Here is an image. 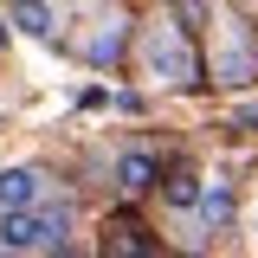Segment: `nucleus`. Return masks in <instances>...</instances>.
<instances>
[{"instance_id":"1","label":"nucleus","mask_w":258,"mask_h":258,"mask_svg":"<svg viewBox=\"0 0 258 258\" xmlns=\"http://www.w3.org/2000/svg\"><path fill=\"white\" fill-rule=\"evenodd\" d=\"M142 78L149 84H194L200 78L194 32L187 26H149L142 32Z\"/></svg>"},{"instance_id":"2","label":"nucleus","mask_w":258,"mask_h":258,"mask_svg":"<svg viewBox=\"0 0 258 258\" xmlns=\"http://www.w3.org/2000/svg\"><path fill=\"white\" fill-rule=\"evenodd\" d=\"M64 232H71V207H13V213H0V252L39 258Z\"/></svg>"},{"instance_id":"3","label":"nucleus","mask_w":258,"mask_h":258,"mask_svg":"<svg viewBox=\"0 0 258 258\" xmlns=\"http://www.w3.org/2000/svg\"><path fill=\"white\" fill-rule=\"evenodd\" d=\"M213 78H220V84H252V78H258V39L245 32V20H220Z\"/></svg>"},{"instance_id":"4","label":"nucleus","mask_w":258,"mask_h":258,"mask_svg":"<svg viewBox=\"0 0 258 258\" xmlns=\"http://www.w3.org/2000/svg\"><path fill=\"white\" fill-rule=\"evenodd\" d=\"M39 194H45V174L39 168H0V213L39 207Z\"/></svg>"},{"instance_id":"5","label":"nucleus","mask_w":258,"mask_h":258,"mask_svg":"<svg viewBox=\"0 0 258 258\" xmlns=\"http://www.w3.org/2000/svg\"><path fill=\"white\" fill-rule=\"evenodd\" d=\"M13 26L26 39H39V45H58V13L45 0H13Z\"/></svg>"},{"instance_id":"6","label":"nucleus","mask_w":258,"mask_h":258,"mask_svg":"<svg viewBox=\"0 0 258 258\" xmlns=\"http://www.w3.org/2000/svg\"><path fill=\"white\" fill-rule=\"evenodd\" d=\"M116 181H123V194H142V187L161 181V161L149 155V149H129V155L116 161Z\"/></svg>"},{"instance_id":"7","label":"nucleus","mask_w":258,"mask_h":258,"mask_svg":"<svg viewBox=\"0 0 258 258\" xmlns=\"http://www.w3.org/2000/svg\"><path fill=\"white\" fill-rule=\"evenodd\" d=\"M200 187H207V181H200L194 168H168V174H161V200H168V207H181V213L200 207Z\"/></svg>"},{"instance_id":"8","label":"nucleus","mask_w":258,"mask_h":258,"mask_svg":"<svg viewBox=\"0 0 258 258\" xmlns=\"http://www.w3.org/2000/svg\"><path fill=\"white\" fill-rule=\"evenodd\" d=\"M129 45V20H103V32L91 39V64H116Z\"/></svg>"},{"instance_id":"9","label":"nucleus","mask_w":258,"mask_h":258,"mask_svg":"<svg viewBox=\"0 0 258 258\" xmlns=\"http://www.w3.org/2000/svg\"><path fill=\"white\" fill-rule=\"evenodd\" d=\"M200 220L213 226V232L232 226V187H226V181H207V187H200Z\"/></svg>"},{"instance_id":"10","label":"nucleus","mask_w":258,"mask_h":258,"mask_svg":"<svg viewBox=\"0 0 258 258\" xmlns=\"http://www.w3.org/2000/svg\"><path fill=\"white\" fill-rule=\"evenodd\" d=\"M168 13H174L187 32H200V20H207V7H200V0H168Z\"/></svg>"},{"instance_id":"11","label":"nucleus","mask_w":258,"mask_h":258,"mask_svg":"<svg viewBox=\"0 0 258 258\" xmlns=\"http://www.w3.org/2000/svg\"><path fill=\"white\" fill-rule=\"evenodd\" d=\"M39 258H91V252H78V245H71V232H64V239H52Z\"/></svg>"}]
</instances>
